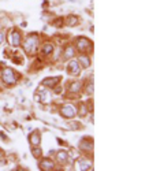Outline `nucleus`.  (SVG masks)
Masks as SVG:
<instances>
[{"mask_svg":"<svg viewBox=\"0 0 164 171\" xmlns=\"http://www.w3.org/2000/svg\"><path fill=\"white\" fill-rule=\"evenodd\" d=\"M37 43H39V38H37V36H34V34L29 36L28 38H26V43H25V49H26V52H28V54H32V52L36 49Z\"/></svg>","mask_w":164,"mask_h":171,"instance_id":"obj_1","label":"nucleus"},{"mask_svg":"<svg viewBox=\"0 0 164 171\" xmlns=\"http://www.w3.org/2000/svg\"><path fill=\"white\" fill-rule=\"evenodd\" d=\"M62 25V19H58V21H55V26H60Z\"/></svg>","mask_w":164,"mask_h":171,"instance_id":"obj_21","label":"nucleus"},{"mask_svg":"<svg viewBox=\"0 0 164 171\" xmlns=\"http://www.w3.org/2000/svg\"><path fill=\"white\" fill-rule=\"evenodd\" d=\"M29 141H30V144L33 146H37L40 144V133L39 131H34V133L30 134V137H29Z\"/></svg>","mask_w":164,"mask_h":171,"instance_id":"obj_7","label":"nucleus"},{"mask_svg":"<svg viewBox=\"0 0 164 171\" xmlns=\"http://www.w3.org/2000/svg\"><path fill=\"white\" fill-rule=\"evenodd\" d=\"M10 41H11V45L13 47H18L19 43H20V34L18 32H13V33H11Z\"/></svg>","mask_w":164,"mask_h":171,"instance_id":"obj_6","label":"nucleus"},{"mask_svg":"<svg viewBox=\"0 0 164 171\" xmlns=\"http://www.w3.org/2000/svg\"><path fill=\"white\" fill-rule=\"evenodd\" d=\"M59 81H60V78H59V77H54V78H47V79H44V82H43V84L45 85V86L54 88L55 85H56Z\"/></svg>","mask_w":164,"mask_h":171,"instance_id":"obj_8","label":"nucleus"},{"mask_svg":"<svg viewBox=\"0 0 164 171\" xmlns=\"http://www.w3.org/2000/svg\"><path fill=\"white\" fill-rule=\"evenodd\" d=\"M60 90H62V88H55V92L56 93H60Z\"/></svg>","mask_w":164,"mask_h":171,"instance_id":"obj_22","label":"nucleus"},{"mask_svg":"<svg viewBox=\"0 0 164 171\" xmlns=\"http://www.w3.org/2000/svg\"><path fill=\"white\" fill-rule=\"evenodd\" d=\"M73 56H74V49L71 47H67L66 51H64V59H70Z\"/></svg>","mask_w":164,"mask_h":171,"instance_id":"obj_15","label":"nucleus"},{"mask_svg":"<svg viewBox=\"0 0 164 171\" xmlns=\"http://www.w3.org/2000/svg\"><path fill=\"white\" fill-rule=\"evenodd\" d=\"M69 73L71 75H78L80 74V64H78V62L75 60H71L69 63Z\"/></svg>","mask_w":164,"mask_h":171,"instance_id":"obj_5","label":"nucleus"},{"mask_svg":"<svg viewBox=\"0 0 164 171\" xmlns=\"http://www.w3.org/2000/svg\"><path fill=\"white\" fill-rule=\"evenodd\" d=\"M67 23H69V26H75L78 23V18L75 15H71L67 18Z\"/></svg>","mask_w":164,"mask_h":171,"instance_id":"obj_17","label":"nucleus"},{"mask_svg":"<svg viewBox=\"0 0 164 171\" xmlns=\"http://www.w3.org/2000/svg\"><path fill=\"white\" fill-rule=\"evenodd\" d=\"M86 114H88V110H86V107H85V105L82 104L81 107H80V115H81V116H85V115H86Z\"/></svg>","mask_w":164,"mask_h":171,"instance_id":"obj_19","label":"nucleus"},{"mask_svg":"<svg viewBox=\"0 0 164 171\" xmlns=\"http://www.w3.org/2000/svg\"><path fill=\"white\" fill-rule=\"evenodd\" d=\"M52 51H54V47H52V44H45V45H44V48H43L44 55L52 54Z\"/></svg>","mask_w":164,"mask_h":171,"instance_id":"obj_16","label":"nucleus"},{"mask_svg":"<svg viewBox=\"0 0 164 171\" xmlns=\"http://www.w3.org/2000/svg\"><path fill=\"white\" fill-rule=\"evenodd\" d=\"M40 167H41V170H54L55 164L52 163V162L49 160V159H44V160L41 162Z\"/></svg>","mask_w":164,"mask_h":171,"instance_id":"obj_9","label":"nucleus"},{"mask_svg":"<svg viewBox=\"0 0 164 171\" xmlns=\"http://www.w3.org/2000/svg\"><path fill=\"white\" fill-rule=\"evenodd\" d=\"M92 164L89 162L84 160V159H78V170H90Z\"/></svg>","mask_w":164,"mask_h":171,"instance_id":"obj_10","label":"nucleus"},{"mask_svg":"<svg viewBox=\"0 0 164 171\" xmlns=\"http://www.w3.org/2000/svg\"><path fill=\"white\" fill-rule=\"evenodd\" d=\"M81 149H85V151H92L93 149V144L90 141H82L81 142Z\"/></svg>","mask_w":164,"mask_h":171,"instance_id":"obj_12","label":"nucleus"},{"mask_svg":"<svg viewBox=\"0 0 164 171\" xmlns=\"http://www.w3.org/2000/svg\"><path fill=\"white\" fill-rule=\"evenodd\" d=\"M77 47H78V49L80 51H86V49H89L90 47H92V43H90L88 38H80L78 40V43H77Z\"/></svg>","mask_w":164,"mask_h":171,"instance_id":"obj_4","label":"nucleus"},{"mask_svg":"<svg viewBox=\"0 0 164 171\" xmlns=\"http://www.w3.org/2000/svg\"><path fill=\"white\" fill-rule=\"evenodd\" d=\"M80 63L82 64V67H84V69H88V67L90 66V59L88 56H81L80 58Z\"/></svg>","mask_w":164,"mask_h":171,"instance_id":"obj_13","label":"nucleus"},{"mask_svg":"<svg viewBox=\"0 0 164 171\" xmlns=\"http://www.w3.org/2000/svg\"><path fill=\"white\" fill-rule=\"evenodd\" d=\"M3 37H4V36H3V34L0 33V44H2V41H3Z\"/></svg>","mask_w":164,"mask_h":171,"instance_id":"obj_23","label":"nucleus"},{"mask_svg":"<svg viewBox=\"0 0 164 171\" xmlns=\"http://www.w3.org/2000/svg\"><path fill=\"white\" fill-rule=\"evenodd\" d=\"M32 153H33L34 158H40V156H41V149H40V148H36V146H34V148L32 149Z\"/></svg>","mask_w":164,"mask_h":171,"instance_id":"obj_18","label":"nucleus"},{"mask_svg":"<svg viewBox=\"0 0 164 171\" xmlns=\"http://www.w3.org/2000/svg\"><path fill=\"white\" fill-rule=\"evenodd\" d=\"M60 114L63 115L64 118H74L75 115H77V111H75L74 105L66 104V105H63V107L60 108Z\"/></svg>","mask_w":164,"mask_h":171,"instance_id":"obj_2","label":"nucleus"},{"mask_svg":"<svg viewBox=\"0 0 164 171\" xmlns=\"http://www.w3.org/2000/svg\"><path fill=\"white\" fill-rule=\"evenodd\" d=\"M70 92H80L81 90V88H82V85H81V82H73V84H70Z\"/></svg>","mask_w":164,"mask_h":171,"instance_id":"obj_11","label":"nucleus"},{"mask_svg":"<svg viewBox=\"0 0 164 171\" xmlns=\"http://www.w3.org/2000/svg\"><path fill=\"white\" fill-rule=\"evenodd\" d=\"M58 160H59L60 163H66L67 162V152H64V151L58 152Z\"/></svg>","mask_w":164,"mask_h":171,"instance_id":"obj_14","label":"nucleus"},{"mask_svg":"<svg viewBox=\"0 0 164 171\" xmlns=\"http://www.w3.org/2000/svg\"><path fill=\"white\" fill-rule=\"evenodd\" d=\"M86 92H88V93H92V92H93V84H89V85H88Z\"/></svg>","mask_w":164,"mask_h":171,"instance_id":"obj_20","label":"nucleus"},{"mask_svg":"<svg viewBox=\"0 0 164 171\" xmlns=\"http://www.w3.org/2000/svg\"><path fill=\"white\" fill-rule=\"evenodd\" d=\"M3 81L8 85H13L15 82V75H14L11 69H4V71H3Z\"/></svg>","mask_w":164,"mask_h":171,"instance_id":"obj_3","label":"nucleus"}]
</instances>
